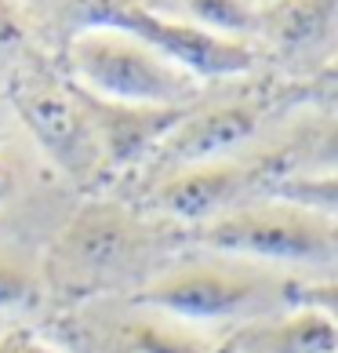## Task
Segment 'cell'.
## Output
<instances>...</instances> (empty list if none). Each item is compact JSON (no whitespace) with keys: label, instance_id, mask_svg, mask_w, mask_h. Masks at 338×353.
Returning a JSON list of instances; mask_svg holds the SVG:
<instances>
[{"label":"cell","instance_id":"6da1fadb","mask_svg":"<svg viewBox=\"0 0 338 353\" xmlns=\"http://www.w3.org/2000/svg\"><path fill=\"white\" fill-rule=\"evenodd\" d=\"M298 288H302V277L291 270L211 252L204 259L164 266L138 292L127 295V303L160 310L193 328L229 332L237 324L262 321L298 306Z\"/></svg>","mask_w":338,"mask_h":353},{"label":"cell","instance_id":"7a4b0ae2","mask_svg":"<svg viewBox=\"0 0 338 353\" xmlns=\"http://www.w3.org/2000/svg\"><path fill=\"white\" fill-rule=\"evenodd\" d=\"M167 222L146 219L120 201H87L66 230L59 233L44 263L47 288L62 292H113L135 284V292L153 277L157 259L167 252Z\"/></svg>","mask_w":338,"mask_h":353},{"label":"cell","instance_id":"3957f363","mask_svg":"<svg viewBox=\"0 0 338 353\" xmlns=\"http://www.w3.org/2000/svg\"><path fill=\"white\" fill-rule=\"evenodd\" d=\"M189 241L204 252L255 259L291 273L298 266H338V219L273 197L237 204L233 212L189 230Z\"/></svg>","mask_w":338,"mask_h":353},{"label":"cell","instance_id":"277c9868","mask_svg":"<svg viewBox=\"0 0 338 353\" xmlns=\"http://www.w3.org/2000/svg\"><path fill=\"white\" fill-rule=\"evenodd\" d=\"M66 77L109 102L135 106H193L204 99V81L167 62L157 48L127 33H81L62 48Z\"/></svg>","mask_w":338,"mask_h":353},{"label":"cell","instance_id":"5b68a950","mask_svg":"<svg viewBox=\"0 0 338 353\" xmlns=\"http://www.w3.org/2000/svg\"><path fill=\"white\" fill-rule=\"evenodd\" d=\"M280 175L284 157L273 142L269 150H248L237 157H222V161H204L157 175L146 190V208L160 222H178L186 230H197L204 222L233 212L237 204L258 197V190Z\"/></svg>","mask_w":338,"mask_h":353},{"label":"cell","instance_id":"8992f818","mask_svg":"<svg viewBox=\"0 0 338 353\" xmlns=\"http://www.w3.org/2000/svg\"><path fill=\"white\" fill-rule=\"evenodd\" d=\"M8 99L22 117V124L30 128V135L36 139V146L62 172L73 179L98 175V146L95 135H91L84 102L70 77L36 62V66H25L15 73Z\"/></svg>","mask_w":338,"mask_h":353},{"label":"cell","instance_id":"52a82bcc","mask_svg":"<svg viewBox=\"0 0 338 353\" xmlns=\"http://www.w3.org/2000/svg\"><path fill=\"white\" fill-rule=\"evenodd\" d=\"M269 113H273V102L255 95V91L233 99H215V102L200 99L167 132L157 153L149 157V164L157 168V175H164V172H175V168L248 153L251 142L262 135Z\"/></svg>","mask_w":338,"mask_h":353},{"label":"cell","instance_id":"ba28073f","mask_svg":"<svg viewBox=\"0 0 338 353\" xmlns=\"http://www.w3.org/2000/svg\"><path fill=\"white\" fill-rule=\"evenodd\" d=\"M255 48L288 77H324L338 51V0H269L258 8Z\"/></svg>","mask_w":338,"mask_h":353},{"label":"cell","instance_id":"9c48e42d","mask_svg":"<svg viewBox=\"0 0 338 353\" xmlns=\"http://www.w3.org/2000/svg\"><path fill=\"white\" fill-rule=\"evenodd\" d=\"M73 328L87 353H218L215 335L204 328L127 299L124 306H87Z\"/></svg>","mask_w":338,"mask_h":353},{"label":"cell","instance_id":"30bf717a","mask_svg":"<svg viewBox=\"0 0 338 353\" xmlns=\"http://www.w3.org/2000/svg\"><path fill=\"white\" fill-rule=\"evenodd\" d=\"M76 95H81L84 113L91 121V135H95V146H98V168H109V172H131V168L146 164L167 139V132L189 113V106L109 102L84 91L81 84H76Z\"/></svg>","mask_w":338,"mask_h":353},{"label":"cell","instance_id":"8fae6325","mask_svg":"<svg viewBox=\"0 0 338 353\" xmlns=\"http://www.w3.org/2000/svg\"><path fill=\"white\" fill-rule=\"evenodd\" d=\"M218 353H338V328L313 306H291L215 335Z\"/></svg>","mask_w":338,"mask_h":353},{"label":"cell","instance_id":"7c38bea8","mask_svg":"<svg viewBox=\"0 0 338 353\" xmlns=\"http://www.w3.org/2000/svg\"><path fill=\"white\" fill-rule=\"evenodd\" d=\"M284 157V175H317L338 172V110L317 106L302 121L291 124V132L277 139Z\"/></svg>","mask_w":338,"mask_h":353},{"label":"cell","instance_id":"4fadbf2b","mask_svg":"<svg viewBox=\"0 0 338 353\" xmlns=\"http://www.w3.org/2000/svg\"><path fill=\"white\" fill-rule=\"evenodd\" d=\"M47 295L44 266L22 248H0V313L41 310Z\"/></svg>","mask_w":338,"mask_h":353},{"label":"cell","instance_id":"5bb4252c","mask_svg":"<svg viewBox=\"0 0 338 353\" xmlns=\"http://www.w3.org/2000/svg\"><path fill=\"white\" fill-rule=\"evenodd\" d=\"M167 15L186 19L193 26H200V30H207V33L255 44L258 8L251 0H178V11H167Z\"/></svg>","mask_w":338,"mask_h":353},{"label":"cell","instance_id":"9a60e30c","mask_svg":"<svg viewBox=\"0 0 338 353\" xmlns=\"http://www.w3.org/2000/svg\"><path fill=\"white\" fill-rule=\"evenodd\" d=\"M258 197H273L284 204H298L306 212L338 219V172H317V175H280L269 179Z\"/></svg>","mask_w":338,"mask_h":353},{"label":"cell","instance_id":"2e32d148","mask_svg":"<svg viewBox=\"0 0 338 353\" xmlns=\"http://www.w3.org/2000/svg\"><path fill=\"white\" fill-rule=\"evenodd\" d=\"M30 19L19 0H0V51H19L30 41Z\"/></svg>","mask_w":338,"mask_h":353},{"label":"cell","instance_id":"e0dca14e","mask_svg":"<svg viewBox=\"0 0 338 353\" xmlns=\"http://www.w3.org/2000/svg\"><path fill=\"white\" fill-rule=\"evenodd\" d=\"M298 303L320 310L324 317H328L335 328H338V277H328V281H302V288H298Z\"/></svg>","mask_w":338,"mask_h":353},{"label":"cell","instance_id":"ac0fdd59","mask_svg":"<svg viewBox=\"0 0 338 353\" xmlns=\"http://www.w3.org/2000/svg\"><path fill=\"white\" fill-rule=\"evenodd\" d=\"M0 353H66V350H59L55 343H47V339L25 328H11V332H0Z\"/></svg>","mask_w":338,"mask_h":353},{"label":"cell","instance_id":"d6986e66","mask_svg":"<svg viewBox=\"0 0 338 353\" xmlns=\"http://www.w3.org/2000/svg\"><path fill=\"white\" fill-rule=\"evenodd\" d=\"M19 190H22V164L15 153L0 146V204H8Z\"/></svg>","mask_w":338,"mask_h":353},{"label":"cell","instance_id":"ffe728a7","mask_svg":"<svg viewBox=\"0 0 338 353\" xmlns=\"http://www.w3.org/2000/svg\"><path fill=\"white\" fill-rule=\"evenodd\" d=\"M313 102H317V106H331V110H338V84H324V88H317V91H313Z\"/></svg>","mask_w":338,"mask_h":353},{"label":"cell","instance_id":"44dd1931","mask_svg":"<svg viewBox=\"0 0 338 353\" xmlns=\"http://www.w3.org/2000/svg\"><path fill=\"white\" fill-rule=\"evenodd\" d=\"M320 81H324V84H338V51H335V59L328 62V70H324Z\"/></svg>","mask_w":338,"mask_h":353},{"label":"cell","instance_id":"7402d4cb","mask_svg":"<svg viewBox=\"0 0 338 353\" xmlns=\"http://www.w3.org/2000/svg\"><path fill=\"white\" fill-rule=\"evenodd\" d=\"M251 4H255V8H262V4H269V0H251Z\"/></svg>","mask_w":338,"mask_h":353}]
</instances>
